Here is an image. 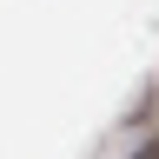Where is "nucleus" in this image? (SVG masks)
Segmentation results:
<instances>
[{
  "mask_svg": "<svg viewBox=\"0 0 159 159\" xmlns=\"http://www.w3.org/2000/svg\"><path fill=\"white\" fill-rule=\"evenodd\" d=\"M133 159H159V133H152V139H146V146H139Z\"/></svg>",
  "mask_w": 159,
  "mask_h": 159,
  "instance_id": "1",
  "label": "nucleus"
}]
</instances>
